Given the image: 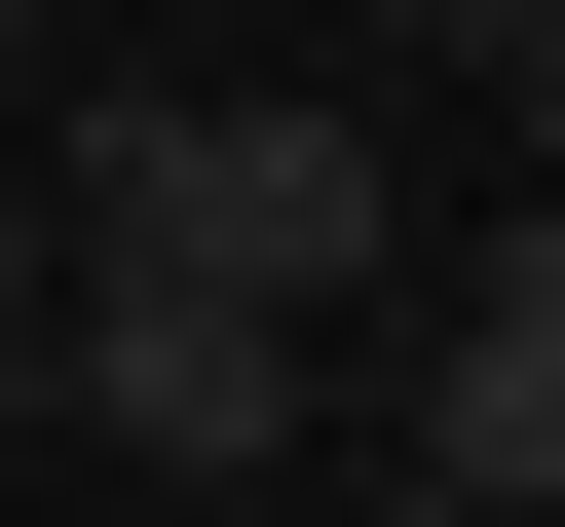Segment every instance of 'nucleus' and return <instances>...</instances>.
<instances>
[{
    "mask_svg": "<svg viewBox=\"0 0 565 527\" xmlns=\"http://www.w3.org/2000/svg\"><path fill=\"white\" fill-rule=\"evenodd\" d=\"M0 302H76V226H39V151H0Z\"/></svg>",
    "mask_w": 565,
    "mask_h": 527,
    "instance_id": "obj_4",
    "label": "nucleus"
},
{
    "mask_svg": "<svg viewBox=\"0 0 565 527\" xmlns=\"http://www.w3.org/2000/svg\"><path fill=\"white\" fill-rule=\"evenodd\" d=\"M39 226H76V264H151V302H264V340H340V302H377V151H340V114H264V76L76 114V151H39Z\"/></svg>",
    "mask_w": 565,
    "mask_h": 527,
    "instance_id": "obj_1",
    "label": "nucleus"
},
{
    "mask_svg": "<svg viewBox=\"0 0 565 527\" xmlns=\"http://www.w3.org/2000/svg\"><path fill=\"white\" fill-rule=\"evenodd\" d=\"M340 527H452V490H415V452H340Z\"/></svg>",
    "mask_w": 565,
    "mask_h": 527,
    "instance_id": "obj_6",
    "label": "nucleus"
},
{
    "mask_svg": "<svg viewBox=\"0 0 565 527\" xmlns=\"http://www.w3.org/2000/svg\"><path fill=\"white\" fill-rule=\"evenodd\" d=\"M0 76H39V0H0Z\"/></svg>",
    "mask_w": 565,
    "mask_h": 527,
    "instance_id": "obj_7",
    "label": "nucleus"
},
{
    "mask_svg": "<svg viewBox=\"0 0 565 527\" xmlns=\"http://www.w3.org/2000/svg\"><path fill=\"white\" fill-rule=\"evenodd\" d=\"M377 452L452 490V527H565V189L452 264V302H415V377H377Z\"/></svg>",
    "mask_w": 565,
    "mask_h": 527,
    "instance_id": "obj_3",
    "label": "nucleus"
},
{
    "mask_svg": "<svg viewBox=\"0 0 565 527\" xmlns=\"http://www.w3.org/2000/svg\"><path fill=\"white\" fill-rule=\"evenodd\" d=\"M39 377H76L151 490H302V452H340V340H264V302H151V264H76V302H39Z\"/></svg>",
    "mask_w": 565,
    "mask_h": 527,
    "instance_id": "obj_2",
    "label": "nucleus"
},
{
    "mask_svg": "<svg viewBox=\"0 0 565 527\" xmlns=\"http://www.w3.org/2000/svg\"><path fill=\"white\" fill-rule=\"evenodd\" d=\"M452 39H490V76H565V0H452Z\"/></svg>",
    "mask_w": 565,
    "mask_h": 527,
    "instance_id": "obj_5",
    "label": "nucleus"
}]
</instances>
